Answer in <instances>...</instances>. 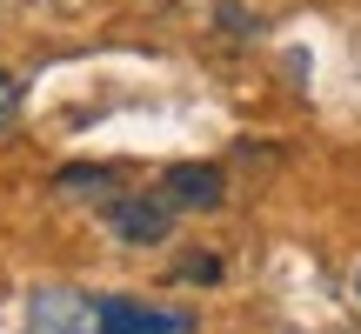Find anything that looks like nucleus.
<instances>
[{
    "instance_id": "obj_4",
    "label": "nucleus",
    "mask_w": 361,
    "mask_h": 334,
    "mask_svg": "<svg viewBox=\"0 0 361 334\" xmlns=\"http://www.w3.org/2000/svg\"><path fill=\"white\" fill-rule=\"evenodd\" d=\"M101 334H188V314H161V308H141L128 295H107L101 301Z\"/></svg>"
},
{
    "instance_id": "obj_3",
    "label": "nucleus",
    "mask_w": 361,
    "mask_h": 334,
    "mask_svg": "<svg viewBox=\"0 0 361 334\" xmlns=\"http://www.w3.org/2000/svg\"><path fill=\"white\" fill-rule=\"evenodd\" d=\"M161 201H168L174 214H214V207L228 201V180L207 161H180V167L161 174Z\"/></svg>"
},
{
    "instance_id": "obj_8",
    "label": "nucleus",
    "mask_w": 361,
    "mask_h": 334,
    "mask_svg": "<svg viewBox=\"0 0 361 334\" xmlns=\"http://www.w3.org/2000/svg\"><path fill=\"white\" fill-rule=\"evenodd\" d=\"M355 287H361V274H355Z\"/></svg>"
},
{
    "instance_id": "obj_7",
    "label": "nucleus",
    "mask_w": 361,
    "mask_h": 334,
    "mask_svg": "<svg viewBox=\"0 0 361 334\" xmlns=\"http://www.w3.org/2000/svg\"><path fill=\"white\" fill-rule=\"evenodd\" d=\"M180 274H188V281H221V261L214 254H194V261H180Z\"/></svg>"
},
{
    "instance_id": "obj_2",
    "label": "nucleus",
    "mask_w": 361,
    "mask_h": 334,
    "mask_svg": "<svg viewBox=\"0 0 361 334\" xmlns=\"http://www.w3.org/2000/svg\"><path fill=\"white\" fill-rule=\"evenodd\" d=\"M107 228L128 247H161L174 234V207L161 194H121V201H107Z\"/></svg>"
},
{
    "instance_id": "obj_1",
    "label": "nucleus",
    "mask_w": 361,
    "mask_h": 334,
    "mask_svg": "<svg viewBox=\"0 0 361 334\" xmlns=\"http://www.w3.org/2000/svg\"><path fill=\"white\" fill-rule=\"evenodd\" d=\"M27 334H101V301L74 287H40L27 301Z\"/></svg>"
},
{
    "instance_id": "obj_5",
    "label": "nucleus",
    "mask_w": 361,
    "mask_h": 334,
    "mask_svg": "<svg viewBox=\"0 0 361 334\" xmlns=\"http://www.w3.org/2000/svg\"><path fill=\"white\" fill-rule=\"evenodd\" d=\"M54 187L61 194H87V187H114V174H107V167H61Z\"/></svg>"
},
{
    "instance_id": "obj_6",
    "label": "nucleus",
    "mask_w": 361,
    "mask_h": 334,
    "mask_svg": "<svg viewBox=\"0 0 361 334\" xmlns=\"http://www.w3.org/2000/svg\"><path fill=\"white\" fill-rule=\"evenodd\" d=\"M13 114H20V80H13L7 67H0V134L13 128Z\"/></svg>"
}]
</instances>
